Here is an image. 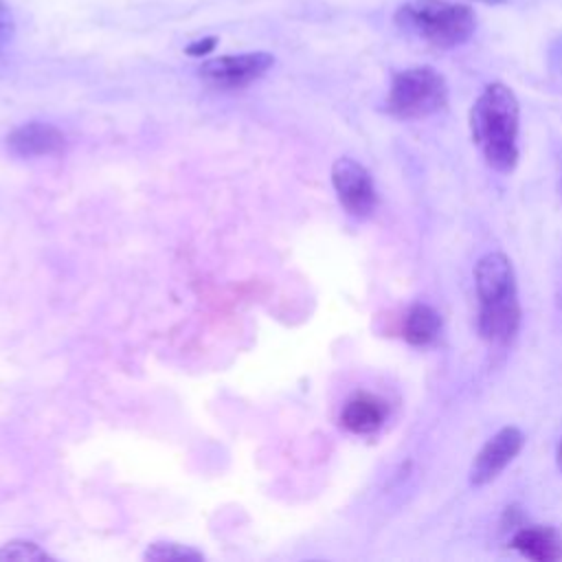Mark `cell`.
Listing matches in <instances>:
<instances>
[{
	"instance_id": "obj_1",
	"label": "cell",
	"mask_w": 562,
	"mask_h": 562,
	"mask_svg": "<svg viewBox=\"0 0 562 562\" xmlns=\"http://www.w3.org/2000/svg\"><path fill=\"white\" fill-rule=\"evenodd\" d=\"M520 103L501 81L487 83L470 108V134L490 169L512 173L518 165Z\"/></svg>"
},
{
	"instance_id": "obj_2",
	"label": "cell",
	"mask_w": 562,
	"mask_h": 562,
	"mask_svg": "<svg viewBox=\"0 0 562 562\" xmlns=\"http://www.w3.org/2000/svg\"><path fill=\"white\" fill-rule=\"evenodd\" d=\"M393 22L439 50L465 44L476 31L474 9L448 0H406L395 9Z\"/></svg>"
},
{
	"instance_id": "obj_3",
	"label": "cell",
	"mask_w": 562,
	"mask_h": 562,
	"mask_svg": "<svg viewBox=\"0 0 562 562\" xmlns=\"http://www.w3.org/2000/svg\"><path fill=\"white\" fill-rule=\"evenodd\" d=\"M448 103V83L441 72L430 66H413L400 70L391 79L386 94V112L395 119H426Z\"/></svg>"
},
{
	"instance_id": "obj_4",
	"label": "cell",
	"mask_w": 562,
	"mask_h": 562,
	"mask_svg": "<svg viewBox=\"0 0 562 562\" xmlns=\"http://www.w3.org/2000/svg\"><path fill=\"white\" fill-rule=\"evenodd\" d=\"M331 184L349 215L369 217L375 211L378 193L371 173L358 160L347 156L338 158L331 167Z\"/></svg>"
},
{
	"instance_id": "obj_5",
	"label": "cell",
	"mask_w": 562,
	"mask_h": 562,
	"mask_svg": "<svg viewBox=\"0 0 562 562\" xmlns=\"http://www.w3.org/2000/svg\"><path fill=\"white\" fill-rule=\"evenodd\" d=\"M274 64V57L263 50L222 55L202 61L200 77L220 88H244L263 77Z\"/></svg>"
},
{
	"instance_id": "obj_6",
	"label": "cell",
	"mask_w": 562,
	"mask_h": 562,
	"mask_svg": "<svg viewBox=\"0 0 562 562\" xmlns=\"http://www.w3.org/2000/svg\"><path fill=\"white\" fill-rule=\"evenodd\" d=\"M525 435L516 426H505L492 435L483 448L476 452L470 465V483L481 487L492 483L522 450Z\"/></svg>"
},
{
	"instance_id": "obj_7",
	"label": "cell",
	"mask_w": 562,
	"mask_h": 562,
	"mask_svg": "<svg viewBox=\"0 0 562 562\" xmlns=\"http://www.w3.org/2000/svg\"><path fill=\"white\" fill-rule=\"evenodd\" d=\"M474 285L479 303H492L518 296L516 274L505 252H487L474 266Z\"/></svg>"
},
{
	"instance_id": "obj_8",
	"label": "cell",
	"mask_w": 562,
	"mask_h": 562,
	"mask_svg": "<svg viewBox=\"0 0 562 562\" xmlns=\"http://www.w3.org/2000/svg\"><path fill=\"white\" fill-rule=\"evenodd\" d=\"M520 327V303L518 296L479 303L476 329L483 340L490 345H507Z\"/></svg>"
},
{
	"instance_id": "obj_9",
	"label": "cell",
	"mask_w": 562,
	"mask_h": 562,
	"mask_svg": "<svg viewBox=\"0 0 562 562\" xmlns=\"http://www.w3.org/2000/svg\"><path fill=\"white\" fill-rule=\"evenodd\" d=\"M7 145L15 156L35 158V156H50L64 149L66 136L50 123L31 121L15 127L7 136Z\"/></svg>"
},
{
	"instance_id": "obj_10",
	"label": "cell",
	"mask_w": 562,
	"mask_h": 562,
	"mask_svg": "<svg viewBox=\"0 0 562 562\" xmlns=\"http://www.w3.org/2000/svg\"><path fill=\"white\" fill-rule=\"evenodd\" d=\"M386 413L389 408L382 397H378L375 393L360 391L345 402L340 411V424L353 435H373L375 430L382 428Z\"/></svg>"
},
{
	"instance_id": "obj_11",
	"label": "cell",
	"mask_w": 562,
	"mask_h": 562,
	"mask_svg": "<svg viewBox=\"0 0 562 562\" xmlns=\"http://www.w3.org/2000/svg\"><path fill=\"white\" fill-rule=\"evenodd\" d=\"M509 547L516 549L520 555L536 560V562H558L562 560V538L553 527L542 525H520Z\"/></svg>"
},
{
	"instance_id": "obj_12",
	"label": "cell",
	"mask_w": 562,
	"mask_h": 562,
	"mask_svg": "<svg viewBox=\"0 0 562 562\" xmlns=\"http://www.w3.org/2000/svg\"><path fill=\"white\" fill-rule=\"evenodd\" d=\"M441 329V316L428 303H413L402 316V336L413 347L430 345Z\"/></svg>"
},
{
	"instance_id": "obj_13",
	"label": "cell",
	"mask_w": 562,
	"mask_h": 562,
	"mask_svg": "<svg viewBox=\"0 0 562 562\" xmlns=\"http://www.w3.org/2000/svg\"><path fill=\"white\" fill-rule=\"evenodd\" d=\"M149 562H200L202 553L180 542H151L145 551Z\"/></svg>"
},
{
	"instance_id": "obj_14",
	"label": "cell",
	"mask_w": 562,
	"mask_h": 562,
	"mask_svg": "<svg viewBox=\"0 0 562 562\" xmlns=\"http://www.w3.org/2000/svg\"><path fill=\"white\" fill-rule=\"evenodd\" d=\"M53 560L44 549L29 540H11L0 544V562H44Z\"/></svg>"
},
{
	"instance_id": "obj_15",
	"label": "cell",
	"mask_w": 562,
	"mask_h": 562,
	"mask_svg": "<svg viewBox=\"0 0 562 562\" xmlns=\"http://www.w3.org/2000/svg\"><path fill=\"white\" fill-rule=\"evenodd\" d=\"M13 35H15V20H13L11 7L4 0H0V53L13 40Z\"/></svg>"
},
{
	"instance_id": "obj_16",
	"label": "cell",
	"mask_w": 562,
	"mask_h": 562,
	"mask_svg": "<svg viewBox=\"0 0 562 562\" xmlns=\"http://www.w3.org/2000/svg\"><path fill=\"white\" fill-rule=\"evenodd\" d=\"M215 44H217V37L209 35V37H202V40H198V42H191V44L184 48V53L191 55V57H204L206 53H211V50L215 48Z\"/></svg>"
},
{
	"instance_id": "obj_17",
	"label": "cell",
	"mask_w": 562,
	"mask_h": 562,
	"mask_svg": "<svg viewBox=\"0 0 562 562\" xmlns=\"http://www.w3.org/2000/svg\"><path fill=\"white\" fill-rule=\"evenodd\" d=\"M520 527L522 525V512H520V507L518 505H509L507 509H505V514H503V527Z\"/></svg>"
},
{
	"instance_id": "obj_18",
	"label": "cell",
	"mask_w": 562,
	"mask_h": 562,
	"mask_svg": "<svg viewBox=\"0 0 562 562\" xmlns=\"http://www.w3.org/2000/svg\"><path fill=\"white\" fill-rule=\"evenodd\" d=\"M470 2H481V4H487V7H501V4H507V0H470Z\"/></svg>"
},
{
	"instance_id": "obj_19",
	"label": "cell",
	"mask_w": 562,
	"mask_h": 562,
	"mask_svg": "<svg viewBox=\"0 0 562 562\" xmlns=\"http://www.w3.org/2000/svg\"><path fill=\"white\" fill-rule=\"evenodd\" d=\"M555 461H558V468H560V472H562V439H560V443H558V452H555Z\"/></svg>"
}]
</instances>
